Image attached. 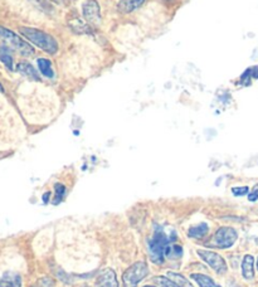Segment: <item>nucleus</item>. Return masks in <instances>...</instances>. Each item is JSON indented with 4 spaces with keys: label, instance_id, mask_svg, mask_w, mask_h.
Listing matches in <instances>:
<instances>
[{
    "label": "nucleus",
    "instance_id": "7ed1b4c3",
    "mask_svg": "<svg viewBox=\"0 0 258 287\" xmlns=\"http://www.w3.org/2000/svg\"><path fill=\"white\" fill-rule=\"evenodd\" d=\"M149 267L145 262H136L128 267L122 276L125 287H138V284L148 276Z\"/></svg>",
    "mask_w": 258,
    "mask_h": 287
},
{
    "label": "nucleus",
    "instance_id": "1a4fd4ad",
    "mask_svg": "<svg viewBox=\"0 0 258 287\" xmlns=\"http://www.w3.org/2000/svg\"><path fill=\"white\" fill-rule=\"evenodd\" d=\"M146 0H120L117 4V11L122 14H128L135 12L143 4L145 3Z\"/></svg>",
    "mask_w": 258,
    "mask_h": 287
},
{
    "label": "nucleus",
    "instance_id": "9d476101",
    "mask_svg": "<svg viewBox=\"0 0 258 287\" xmlns=\"http://www.w3.org/2000/svg\"><path fill=\"white\" fill-rule=\"evenodd\" d=\"M0 287H22V277L18 273L7 272L0 277Z\"/></svg>",
    "mask_w": 258,
    "mask_h": 287
},
{
    "label": "nucleus",
    "instance_id": "423d86ee",
    "mask_svg": "<svg viewBox=\"0 0 258 287\" xmlns=\"http://www.w3.org/2000/svg\"><path fill=\"white\" fill-rule=\"evenodd\" d=\"M198 256L203 259L204 262H207L212 269H214L218 274H223L227 272V263H225L224 258L222 256H219L218 253L213 251H207V249H198L197 251Z\"/></svg>",
    "mask_w": 258,
    "mask_h": 287
},
{
    "label": "nucleus",
    "instance_id": "ddd939ff",
    "mask_svg": "<svg viewBox=\"0 0 258 287\" xmlns=\"http://www.w3.org/2000/svg\"><path fill=\"white\" fill-rule=\"evenodd\" d=\"M37 63H38L39 71H41V73L44 76V77L53 78L54 72H53V68H52V63L49 59L39 58L38 61H37Z\"/></svg>",
    "mask_w": 258,
    "mask_h": 287
},
{
    "label": "nucleus",
    "instance_id": "5701e85b",
    "mask_svg": "<svg viewBox=\"0 0 258 287\" xmlns=\"http://www.w3.org/2000/svg\"><path fill=\"white\" fill-rule=\"evenodd\" d=\"M248 200L249 202H255V200H258V189L257 190H253V192L249 193V195H248Z\"/></svg>",
    "mask_w": 258,
    "mask_h": 287
},
{
    "label": "nucleus",
    "instance_id": "a878e982",
    "mask_svg": "<svg viewBox=\"0 0 258 287\" xmlns=\"http://www.w3.org/2000/svg\"><path fill=\"white\" fill-rule=\"evenodd\" d=\"M57 3H67V2H72V0H54Z\"/></svg>",
    "mask_w": 258,
    "mask_h": 287
},
{
    "label": "nucleus",
    "instance_id": "0eeeda50",
    "mask_svg": "<svg viewBox=\"0 0 258 287\" xmlns=\"http://www.w3.org/2000/svg\"><path fill=\"white\" fill-rule=\"evenodd\" d=\"M82 13L90 24H98L101 22V8L97 0H87L82 6Z\"/></svg>",
    "mask_w": 258,
    "mask_h": 287
},
{
    "label": "nucleus",
    "instance_id": "f3484780",
    "mask_svg": "<svg viewBox=\"0 0 258 287\" xmlns=\"http://www.w3.org/2000/svg\"><path fill=\"white\" fill-rule=\"evenodd\" d=\"M168 276L169 278L173 279V281H174L179 287H194L192 283H190V281H188L187 277H184L180 273H177V272H169Z\"/></svg>",
    "mask_w": 258,
    "mask_h": 287
},
{
    "label": "nucleus",
    "instance_id": "a211bd4d",
    "mask_svg": "<svg viewBox=\"0 0 258 287\" xmlns=\"http://www.w3.org/2000/svg\"><path fill=\"white\" fill-rule=\"evenodd\" d=\"M182 253V246H177V244H169L165 251V256L168 257V258H180Z\"/></svg>",
    "mask_w": 258,
    "mask_h": 287
},
{
    "label": "nucleus",
    "instance_id": "f257e3e1",
    "mask_svg": "<svg viewBox=\"0 0 258 287\" xmlns=\"http://www.w3.org/2000/svg\"><path fill=\"white\" fill-rule=\"evenodd\" d=\"M21 33L28 39L29 42L41 48L42 51L47 52L49 54H56L58 51V43L52 36H49L46 32L37 28H28V27H22Z\"/></svg>",
    "mask_w": 258,
    "mask_h": 287
},
{
    "label": "nucleus",
    "instance_id": "f8f14e48",
    "mask_svg": "<svg viewBox=\"0 0 258 287\" xmlns=\"http://www.w3.org/2000/svg\"><path fill=\"white\" fill-rule=\"evenodd\" d=\"M17 71H18L19 73H22L23 76H26V77H28L29 80L33 81L41 80L37 69H34V67L32 66V64L27 63V62H21V63H18V66H17Z\"/></svg>",
    "mask_w": 258,
    "mask_h": 287
},
{
    "label": "nucleus",
    "instance_id": "6e6552de",
    "mask_svg": "<svg viewBox=\"0 0 258 287\" xmlns=\"http://www.w3.org/2000/svg\"><path fill=\"white\" fill-rule=\"evenodd\" d=\"M95 287H118L117 277L113 269L106 268L100 272L96 279Z\"/></svg>",
    "mask_w": 258,
    "mask_h": 287
},
{
    "label": "nucleus",
    "instance_id": "4be33fe9",
    "mask_svg": "<svg viewBox=\"0 0 258 287\" xmlns=\"http://www.w3.org/2000/svg\"><path fill=\"white\" fill-rule=\"evenodd\" d=\"M249 192V189H248V187H234L232 188V193L234 197H243V195H245L247 193Z\"/></svg>",
    "mask_w": 258,
    "mask_h": 287
},
{
    "label": "nucleus",
    "instance_id": "4468645a",
    "mask_svg": "<svg viewBox=\"0 0 258 287\" xmlns=\"http://www.w3.org/2000/svg\"><path fill=\"white\" fill-rule=\"evenodd\" d=\"M190 277H192V278L194 279V281L197 282L200 287H220L219 284L215 283V282L213 281L209 276H207V274L193 273Z\"/></svg>",
    "mask_w": 258,
    "mask_h": 287
},
{
    "label": "nucleus",
    "instance_id": "393cba45",
    "mask_svg": "<svg viewBox=\"0 0 258 287\" xmlns=\"http://www.w3.org/2000/svg\"><path fill=\"white\" fill-rule=\"evenodd\" d=\"M49 198H51V193H49V192L44 193V195H43V202L46 203V204H47V203H48Z\"/></svg>",
    "mask_w": 258,
    "mask_h": 287
},
{
    "label": "nucleus",
    "instance_id": "6ab92c4d",
    "mask_svg": "<svg viewBox=\"0 0 258 287\" xmlns=\"http://www.w3.org/2000/svg\"><path fill=\"white\" fill-rule=\"evenodd\" d=\"M154 282L160 287H179L171 278L165 276H158L154 278Z\"/></svg>",
    "mask_w": 258,
    "mask_h": 287
},
{
    "label": "nucleus",
    "instance_id": "bb28decb",
    "mask_svg": "<svg viewBox=\"0 0 258 287\" xmlns=\"http://www.w3.org/2000/svg\"><path fill=\"white\" fill-rule=\"evenodd\" d=\"M0 92L2 93L4 92V87H3V85H2V83H0Z\"/></svg>",
    "mask_w": 258,
    "mask_h": 287
},
{
    "label": "nucleus",
    "instance_id": "dca6fc26",
    "mask_svg": "<svg viewBox=\"0 0 258 287\" xmlns=\"http://www.w3.org/2000/svg\"><path fill=\"white\" fill-rule=\"evenodd\" d=\"M209 228H208V224L207 223H202V224H198V226L192 227V228L188 231V236L192 237V238H202L204 237L205 234L208 233Z\"/></svg>",
    "mask_w": 258,
    "mask_h": 287
},
{
    "label": "nucleus",
    "instance_id": "9b49d317",
    "mask_svg": "<svg viewBox=\"0 0 258 287\" xmlns=\"http://www.w3.org/2000/svg\"><path fill=\"white\" fill-rule=\"evenodd\" d=\"M242 274L245 279L254 277V258L250 254H245L242 261Z\"/></svg>",
    "mask_w": 258,
    "mask_h": 287
},
{
    "label": "nucleus",
    "instance_id": "b1692460",
    "mask_svg": "<svg viewBox=\"0 0 258 287\" xmlns=\"http://www.w3.org/2000/svg\"><path fill=\"white\" fill-rule=\"evenodd\" d=\"M250 72H252V78H254V80H258V66L252 67V68H250Z\"/></svg>",
    "mask_w": 258,
    "mask_h": 287
},
{
    "label": "nucleus",
    "instance_id": "20e7f679",
    "mask_svg": "<svg viewBox=\"0 0 258 287\" xmlns=\"http://www.w3.org/2000/svg\"><path fill=\"white\" fill-rule=\"evenodd\" d=\"M0 37L6 39L12 47H14V49L19 52L23 56H33L34 54V48L26 42L24 39H22L18 34L14 33L11 29L6 28V27L0 26Z\"/></svg>",
    "mask_w": 258,
    "mask_h": 287
},
{
    "label": "nucleus",
    "instance_id": "cd10ccee",
    "mask_svg": "<svg viewBox=\"0 0 258 287\" xmlns=\"http://www.w3.org/2000/svg\"><path fill=\"white\" fill-rule=\"evenodd\" d=\"M144 287H155V286H144Z\"/></svg>",
    "mask_w": 258,
    "mask_h": 287
},
{
    "label": "nucleus",
    "instance_id": "412c9836",
    "mask_svg": "<svg viewBox=\"0 0 258 287\" xmlns=\"http://www.w3.org/2000/svg\"><path fill=\"white\" fill-rule=\"evenodd\" d=\"M250 78H252V72L250 68L245 69V72L240 76V85L242 86H249L250 85Z\"/></svg>",
    "mask_w": 258,
    "mask_h": 287
},
{
    "label": "nucleus",
    "instance_id": "39448f33",
    "mask_svg": "<svg viewBox=\"0 0 258 287\" xmlns=\"http://www.w3.org/2000/svg\"><path fill=\"white\" fill-rule=\"evenodd\" d=\"M238 238V234L234 228L232 227H222L215 232L214 237H213V246L217 248H230L233 244L235 243Z\"/></svg>",
    "mask_w": 258,
    "mask_h": 287
},
{
    "label": "nucleus",
    "instance_id": "c85d7f7f",
    "mask_svg": "<svg viewBox=\"0 0 258 287\" xmlns=\"http://www.w3.org/2000/svg\"><path fill=\"white\" fill-rule=\"evenodd\" d=\"M257 268H258V258H257Z\"/></svg>",
    "mask_w": 258,
    "mask_h": 287
},
{
    "label": "nucleus",
    "instance_id": "aec40b11",
    "mask_svg": "<svg viewBox=\"0 0 258 287\" xmlns=\"http://www.w3.org/2000/svg\"><path fill=\"white\" fill-rule=\"evenodd\" d=\"M54 190H56V197L53 199V204H58L62 202V199L66 195V187L63 184H56L54 185Z\"/></svg>",
    "mask_w": 258,
    "mask_h": 287
},
{
    "label": "nucleus",
    "instance_id": "f03ea898",
    "mask_svg": "<svg viewBox=\"0 0 258 287\" xmlns=\"http://www.w3.org/2000/svg\"><path fill=\"white\" fill-rule=\"evenodd\" d=\"M175 237L170 238L166 236L161 229H156L155 234L153 238L149 241V251H150L151 261L156 264H161L165 257V251L168 248L169 244L174 241Z\"/></svg>",
    "mask_w": 258,
    "mask_h": 287
},
{
    "label": "nucleus",
    "instance_id": "2eb2a0df",
    "mask_svg": "<svg viewBox=\"0 0 258 287\" xmlns=\"http://www.w3.org/2000/svg\"><path fill=\"white\" fill-rule=\"evenodd\" d=\"M0 61H2V63H3L4 66L9 69V71H13L14 59L7 47H0Z\"/></svg>",
    "mask_w": 258,
    "mask_h": 287
}]
</instances>
